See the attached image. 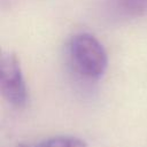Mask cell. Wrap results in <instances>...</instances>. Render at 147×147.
I'll return each instance as SVG.
<instances>
[{
  "instance_id": "6da1fadb",
  "label": "cell",
  "mask_w": 147,
  "mask_h": 147,
  "mask_svg": "<svg viewBox=\"0 0 147 147\" xmlns=\"http://www.w3.org/2000/svg\"><path fill=\"white\" fill-rule=\"evenodd\" d=\"M75 70L91 79L100 78L108 65V56L102 44L90 33L75 34L68 46Z\"/></svg>"
},
{
  "instance_id": "7a4b0ae2",
  "label": "cell",
  "mask_w": 147,
  "mask_h": 147,
  "mask_svg": "<svg viewBox=\"0 0 147 147\" xmlns=\"http://www.w3.org/2000/svg\"><path fill=\"white\" fill-rule=\"evenodd\" d=\"M0 91L3 99L16 108L26 105L29 94L20 60L11 52L3 53L0 59Z\"/></svg>"
},
{
  "instance_id": "3957f363",
  "label": "cell",
  "mask_w": 147,
  "mask_h": 147,
  "mask_svg": "<svg viewBox=\"0 0 147 147\" xmlns=\"http://www.w3.org/2000/svg\"><path fill=\"white\" fill-rule=\"evenodd\" d=\"M36 147H87L86 142L77 137L57 136L39 142Z\"/></svg>"
}]
</instances>
